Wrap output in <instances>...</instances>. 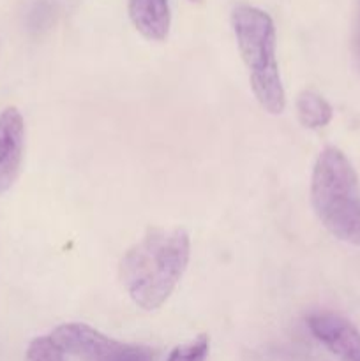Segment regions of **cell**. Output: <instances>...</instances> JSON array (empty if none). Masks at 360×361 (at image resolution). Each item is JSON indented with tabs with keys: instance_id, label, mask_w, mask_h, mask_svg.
I'll return each instance as SVG.
<instances>
[{
	"instance_id": "30bf717a",
	"label": "cell",
	"mask_w": 360,
	"mask_h": 361,
	"mask_svg": "<svg viewBox=\"0 0 360 361\" xmlns=\"http://www.w3.org/2000/svg\"><path fill=\"white\" fill-rule=\"evenodd\" d=\"M208 349H210V341L207 335H198L194 341L176 345L166 361H205L208 356Z\"/></svg>"
},
{
	"instance_id": "8fae6325",
	"label": "cell",
	"mask_w": 360,
	"mask_h": 361,
	"mask_svg": "<svg viewBox=\"0 0 360 361\" xmlns=\"http://www.w3.org/2000/svg\"><path fill=\"white\" fill-rule=\"evenodd\" d=\"M25 361H64V353L55 342L46 337H37L28 344Z\"/></svg>"
},
{
	"instance_id": "8992f818",
	"label": "cell",
	"mask_w": 360,
	"mask_h": 361,
	"mask_svg": "<svg viewBox=\"0 0 360 361\" xmlns=\"http://www.w3.org/2000/svg\"><path fill=\"white\" fill-rule=\"evenodd\" d=\"M25 155V122L18 108L0 113V194L7 192L20 175Z\"/></svg>"
},
{
	"instance_id": "3957f363",
	"label": "cell",
	"mask_w": 360,
	"mask_h": 361,
	"mask_svg": "<svg viewBox=\"0 0 360 361\" xmlns=\"http://www.w3.org/2000/svg\"><path fill=\"white\" fill-rule=\"evenodd\" d=\"M239 51L249 71L253 94L261 108L270 115H281L286 108V92L275 49V25L267 11L249 4H240L232 13Z\"/></svg>"
},
{
	"instance_id": "52a82bcc",
	"label": "cell",
	"mask_w": 360,
	"mask_h": 361,
	"mask_svg": "<svg viewBox=\"0 0 360 361\" xmlns=\"http://www.w3.org/2000/svg\"><path fill=\"white\" fill-rule=\"evenodd\" d=\"M129 18L143 37L164 41L172 27L169 0H129Z\"/></svg>"
},
{
	"instance_id": "9c48e42d",
	"label": "cell",
	"mask_w": 360,
	"mask_h": 361,
	"mask_svg": "<svg viewBox=\"0 0 360 361\" xmlns=\"http://www.w3.org/2000/svg\"><path fill=\"white\" fill-rule=\"evenodd\" d=\"M59 13V0H28L25 6V21L34 32L48 28Z\"/></svg>"
},
{
	"instance_id": "7a4b0ae2",
	"label": "cell",
	"mask_w": 360,
	"mask_h": 361,
	"mask_svg": "<svg viewBox=\"0 0 360 361\" xmlns=\"http://www.w3.org/2000/svg\"><path fill=\"white\" fill-rule=\"evenodd\" d=\"M311 203L335 238L360 247L359 176L339 148L327 147L318 155L311 176Z\"/></svg>"
},
{
	"instance_id": "5b68a950",
	"label": "cell",
	"mask_w": 360,
	"mask_h": 361,
	"mask_svg": "<svg viewBox=\"0 0 360 361\" xmlns=\"http://www.w3.org/2000/svg\"><path fill=\"white\" fill-rule=\"evenodd\" d=\"M311 334L341 361H360V331L346 317L316 312L307 317Z\"/></svg>"
},
{
	"instance_id": "ba28073f",
	"label": "cell",
	"mask_w": 360,
	"mask_h": 361,
	"mask_svg": "<svg viewBox=\"0 0 360 361\" xmlns=\"http://www.w3.org/2000/svg\"><path fill=\"white\" fill-rule=\"evenodd\" d=\"M296 115H299V122L302 123L306 129H321L330 123L334 111L332 106L321 97L320 94L313 90L300 92L296 97Z\"/></svg>"
},
{
	"instance_id": "277c9868",
	"label": "cell",
	"mask_w": 360,
	"mask_h": 361,
	"mask_svg": "<svg viewBox=\"0 0 360 361\" xmlns=\"http://www.w3.org/2000/svg\"><path fill=\"white\" fill-rule=\"evenodd\" d=\"M64 355L83 361H154V349L147 345L124 344L109 338L85 323H66L49 335Z\"/></svg>"
},
{
	"instance_id": "7c38bea8",
	"label": "cell",
	"mask_w": 360,
	"mask_h": 361,
	"mask_svg": "<svg viewBox=\"0 0 360 361\" xmlns=\"http://www.w3.org/2000/svg\"><path fill=\"white\" fill-rule=\"evenodd\" d=\"M353 46H355V56H356V60H359V66H360V0H359V7H356L355 34H353Z\"/></svg>"
},
{
	"instance_id": "6da1fadb",
	"label": "cell",
	"mask_w": 360,
	"mask_h": 361,
	"mask_svg": "<svg viewBox=\"0 0 360 361\" xmlns=\"http://www.w3.org/2000/svg\"><path fill=\"white\" fill-rule=\"evenodd\" d=\"M191 257V240L182 228H152L126 250L119 277L140 309L157 310L182 281Z\"/></svg>"
}]
</instances>
